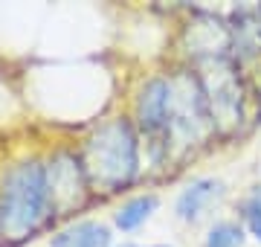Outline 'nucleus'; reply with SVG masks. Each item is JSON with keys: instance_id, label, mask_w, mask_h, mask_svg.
Segmentation results:
<instances>
[{"instance_id": "1", "label": "nucleus", "mask_w": 261, "mask_h": 247, "mask_svg": "<svg viewBox=\"0 0 261 247\" xmlns=\"http://www.w3.org/2000/svg\"><path fill=\"white\" fill-rule=\"evenodd\" d=\"M79 154L96 201L130 195V189L145 181L142 137L128 111L99 119L79 143Z\"/></svg>"}, {"instance_id": "2", "label": "nucleus", "mask_w": 261, "mask_h": 247, "mask_svg": "<svg viewBox=\"0 0 261 247\" xmlns=\"http://www.w3.org/2000/svg\"><path fill=\"white\" fill-rule=\"evenodd\" d=\"M44 157L29 154L0 169V244L23 247L56 230Z\"/></svg>"}, {"instance_id": "3", "label": "nucleus", "mask_w": 261, "mask_h": 247, "mask_svg": "<svg viewBox=\"0 0 261 247\" xmlns=\"http://www.w3.org/2000/svg\"><path fill=\"white\" fill-rule=\"evenodd\" d=\"M203 85L209 116H212L215 140L218 143H235L252 128V111H255V79L247 73L232 56L212 58L192 67Z\"/></svg>"}, {"instance_id": "4", "label": "nucleus", "mask_w": 261, "mask_h": 247, "mask_svg": "<svg viewBox=\"0 0 261 247\" xmlns=\"http://www.w3.org/2000/svg\"><path fill=\"white\" fill-rule=\"evenodd\" d=\"M171 73V116H168V149L174 175L195 163L203 152H209L215 140L212 116L197 73L189 64H168Z\"/></svg>"}, {"instance_id": "5", "label": "nucleus", "mask_w": 261, "mask_h": 247, "mask_svg": "<svg viewBox=\"0 0 261 247\" xmlns=\"http://www.w3.org/2000/svg\"><path fill=\"white\" fill-rule=\"evenodd\" d=\"M47 166V186H49V201L56 209L58 221H75L79 212L90 209L96 204V195L90 189L87 171H84L79 145H58L49 154H44Z\"/></svg>"}, {"instance_id": "6", "label": "nucleus", "mask_w": 261, "mask_h": 247, "mask_svg": "<svg viewBox=\"0 0 261 247\" xmlns=\"http://www.w3.org/2000/svg\"><path fill=\"white\" fill-rule=\"evenodd\" d=\"M177 64H203L212 58L232 56V35L226 15L212 9H189L177 27Z\"/></svg>"}, {"instance_id": "7", "label": "nucleus", "mask_w": 261, "mask_h": 247, "mask_svg": "<svg viewBox=\"0 0 261 247\" xmlns=\"http://www.w3.org/2000/svg\"><path fill=\"white\" fill-rule=\"evenodd\" d=\"M226 198H229V186L221 175H195L177 189L171 201V215L183 227L212 224V215L224 207Z\"/></svg>"}, {"instance_id": "8", "label": "nucleus", "mask_w": 261, "mask_h": 247, "mask_svg": "<svg viewBox=\"0 0 261 247\" xmlns=\"http://www.w3.org/2000/svg\"><path fill=\"white\" fill-rule=\"evenodd\" d=\"M163 207V195L157 189H137L113 207L111 212V227L122 236H134L148 224Z\"/></svg>"}, {"instance_id": "9", "label": "nucleus", "mask_w": 261, "mask_h": 247, "mask_svg": "<svg viewBox=\"0 0 261 247\" xmlns=\"http://www.w3.org/2000/svg\"><path fill=\"white\" fill-rule=\"evenodd\" d=\"M116 230L102 218H75L53 230L49 247H113Z\"/></svg>"}, {"instance_id": "10", "label": "nucleus", "mask_w": 261, "mask_h": 247, "mask_svg": "<svg viewBox=\"0 0 261 247\" xmlns=\"http://www.w3.org/2000/svg\"><path fill=\"white\" fill-rule=\"evenodd\" d=\"M247 241H250L247 227L232 215V218H215L212 224H206L200 247H247Z\"/></svg>"}, {"instance_id": "11", "label": "nucleus", "mask_w": 261, "mask_h": 247, "mask_svg": "<svg viewBox=\"0 0 261 247\" xmlns=\"http://www.w3.org/2000/svg\"><path fill=\"white\" fill-rule=\"evenodd\" d=\"M235 218L241 224H250V221L261 218V183L250 186L241 198L235 201Z\"/></svg>"}, {"instance_id": "12", "label": "nucleus", "mask_w": 261, "mask_h": 247, "mask_svg": "<svg viewBox=\"0 0 261 247\" xmlns=\"http://www.w3.org/2000/svg\"><path fill=\"white\" fill-rule=\"evenodd\" d=\"M244 227H247V233H250L252 241H258V244H261V218L250 221V224H244Z\"/></svg>"}, {"instance_id": "13", "label": "nucleus", "mask_w": 261, "mask_h": 247, "mask_svg": "<svg viewBox=\"0 0 261 247\" xmlns=\"http://www.w3.org/2000/svg\"><path fill=\"white\" fill-rule=\"evenodd\" d=\"M137 247H177V244H168V241H160V244H137Z\"/></svg>"}, {"instance_id": "14", "label": "nucleus", "mask_w": 261, "mask_h": 247, "mask_svg": "<svg viewBox=\"0 0 261 247\" xmlns=\"http://www.w3.org/2000/svg\"><path fill=\"white\" fill-rule=\"evenodd\" d=\"M113 247H137V244H134V241H116Z\"/></svg>"}]
</instances>
